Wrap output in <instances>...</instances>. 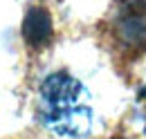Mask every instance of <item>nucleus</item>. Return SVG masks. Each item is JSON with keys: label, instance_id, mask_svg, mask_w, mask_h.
<instances>
[{"label": "nucleus", "instance_id": "nucleus-1", "mask_svg": "<svg viewBox=\"0 0 146 139\" xmlns=\"http://www.w3.org/2000/svg\"><path fill=\"white\" fill-rule=\"evenodd\" d=\"M38 119L56 137L83 139L94 119L88 87L68 72H52L40 83Z\"/></svg>", "mask_w": 146, "mask_h": 139}, {"label": "nucleus", "instance_id": "nucleus-3", "mask_svg": "<svg viewBox=\"0 0 146 139\" xmlns=\"http://www.w3.org/2000/svg\"><path fill=\"white\" fill-rule=\"evenodd\" d=\"M52 34H54V27H52V16L47 9L43 7H32L25 18H23V38L29 47H45L50 45L52 40Z\"/></svg>", "mask_w": 146, "mask_h": 139}, {"label": "nucleus", "instance_id": "nucleus-4", "mask_svg": "<svg viewBox=\"0 0 146 139\" xmlns=\"http://www.w3.org/2000/svg\"><path fill=\"white\" fill-rule=\"evenodd\" d=\"M139 103H142V108H144V115H146V85L142 87V92H139Z\"/></svg>", "mask_w": 146, "mask_h": 139}, {"label": "nucleus", "instance_id": "nucleus-2", "mask_svg": "<svg viewBox=\"0 0 146 139\" xmlns=\"http://www.w3.org/2000/svg\"><path fill=\"white\" fill-rule=\"evenodd\" d=\"M112 34L126 50L146 47V0H121L112 14Z\"/></svg>", "mask_w": 146, "mask_h": 139}]
</instances>
